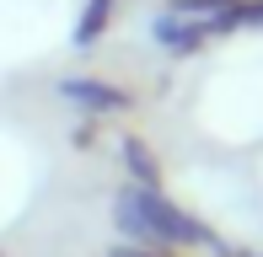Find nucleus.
<instances>
[{
  "label": "nucleus",
  "instance_id": "obj_3",
  "mask_svg": "<svg viewBox=\"0 0 263 257\" xmlns=\"http://www.w3.org/2000/svg\"><path fill=\"white\" fill-rule=\"evenodd\" d=\"M151 43L166 54H199L210 43V27L204 22H188V16H172V11H161L156 22H151Z\"/></svg>",
  "mask_w": 263,
  "mask_h": 257
},
{
  "label": "nucleus",
  "instance_id": "obj_1",
  "mask_svg": "<svg viewBox=\"0 0 263 257\" xmlns=\"http://www.w3.org/2000/svg\"><path fill=\"white\" fill-rule=\"evenodd\" d=\"M113 225H118V236L135 241V247H161V252H172V247H183V252L204 247L215 257H236L204 220L188 215L183 204H172L161 188H135V182H129V188L113 198Z\"/></svg>",
  "mask_w": 263,
  "mask_h": 257
},
{
  "label": "nucleus",
  "instance_id": "obj_6",
  "mask_svg": "<svg viewBox=\"0 0 263 257\" xmlns=\"http://www.w3.org/2000/svg\"><path fill=\"white\" fill-rule=\"evenodd\" d=\"M107 257H172V252H161V247H135V241H124V247H113Z\"/></svg>",
  "mask_w": 263,
  "mask_h": 257
},
{
  "label": "nucleus",
  "instance_id": "obj_7",
  "mask_svg": "<svg viewBox=\"0 0 263 257\" xmlns=\"http://www.w3.org/2000/svg\"><path fill=\"white\" fill-rule=\"evenodd\" d=\"M242 6H247V22H258V27H263V0H242Z\"/></svg>",
  "mask_w": 263,
  "mask_h": 257
},
{
  "label": "nucleus",
  "instance_id": "obj_4",
  "mask_svg": "<svg viewBox=\"0 0 263 257\" xmlns=\"http://www.w3.org/2000/svg\"><path fill=\"white\" fill-rule=\"evenodd\" d=\"M118 156H124V166H129V182H135V188H161L156 150H151L140 134H124V139H118Z\"/></svg>",
  "mask_w": 263,
  "mask_h": 257
},
{
  "label": "nucleus",
  "instance_id": "obj_5",
  "mask_svg": "<svg viewBox=\"0 0 263 257\" xmlns=\"http://www.w3.org/2000/svg\"><path fill=\"white\" fill-rule=\"evenodd\" d=\"M113 6H118V0H86V11H81V22H76V49H91V43L107 38Z\"/></svg>",
  "mask_w": 263,
  "mask_h": 257
},
{
  "label": "nucleus",
  "instance_id": "obj_2",
  "mask_svg": "<svg viewBox=\"0 0 263 257\" xmlns=\"http://www.w3.org/2000/svg\"><path fill=\"white\" fill-rule=\"evenodd\" d=\"M54 91L70 108H81V118H124V113L135 108V97H129L124 86H113L107 75H65Z\"/></svg>",
  "mask_w": 263,
  "mask_h": 257
}]
</instances>
